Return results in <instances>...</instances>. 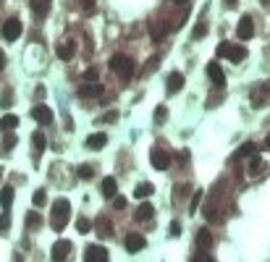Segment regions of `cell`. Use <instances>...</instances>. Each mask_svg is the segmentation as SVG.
Listing matches in <instances>:
<instances>
[{
    "instance_id": "d6986e66",
    "label": "cell",
    "mask_w": 270,
    "mask_h": 262,
    "mask_svg": "<svg viewBox=\"0 0 270 262\" xmlns=\"http://www.w3.org/2000/svg\"><path fill=\"white\" fill-rule=\"evenodd\" d=\"M152 215H155V207H152L150 202H144V205H139V207H137V212H134V221L144 223V221H150Z\"/></svg>"
},
{
    "instance_id": "f6af8a7d",
    "label": "cell",
    "mask_w": 270,
    "mask_h": 262,
    "mask_svg": "<svg viewBox=\"0 0 270 262\" xmlns=\"http://www.w3.org/2000/svg\"><path fill=\"white\" fill-rule=\"evenodd\" d=\"M173 6H184V3H189V0H171Z\"/></svg>"
},
{
    "instance_id": "836d02e7",
    "label": "cell",
    "mask_w": 270,
    "mask_h": 262,
    "mask_svg": "<svg viewBox=\"0 0 270 262\" xmlns=\"http://www.w3.org/2000/svg\"><path fill=\"white\" fill-rule=\"evenodd\" d=\"M8 226H11V212L6 210L3 215H0V233H6V231H8Z\"/></svg>"
},
{
    "instance_id": "484cf974",
    "label": "cell",
    "mask_w": 270,
    "mask_h": 262,
    "mask_svg": "<svg viewBox=\"0 0 270 262\" xmlns=\"http://www.w3.org/2000/svg\"><path fill=\"white\" fill-rule=\"evenodd\" d=\"M39 226H42L39 212H37V210H29V212H27V228H29V231H34V228H39Z\"/></svg>"
},
{
    "instance_id": "6da1fadb",
    "label": "cell",
    "mask_w": 270,
    "mask_h": 262,
    "mask_svg": "<svg viewBox=\"0 0 270 262\" xmlns=\"http://www.w3.org/2000/svg\"><path fill=\"white\" fill-rule=\"evenodd\" d=\"M69 215H71V202L60 196V200H55V202H53L50 226H53L55 231H63V228H66V223H69Z\"/></svg>"
},
{
    "instance_id": "8992f818",
    "label": "cell",
    "mask_w": 270,
    "mask_h": 262,
    "mask_svg": "<svg viewBox=\"0 0 270 262\" xmlns=\"http://www.w3.org/2000/svg\"><path fill=\"white\" fill-rule=\"evenodd\" d=\"M84 262H108V249L102 244H89L84 249Z\"/></svg>"
},
{
    "instance_id": "f546056e",
    "label": "cell",
    "mask_w": 270,
    "mask_h": 262,
    "mask_svg": "<svg viewBox=\"0 0 270 262\" xmlns=\"http://www.w3.org/2000/svg\"><path fill=\"white\" fill-rule=\"evenodd\" d=\"M262 170H265V163L255 155V158H252V163H250V176H260Z\"/></svg>"
},
{
    "instance_id": "74e56055",
    "label": "cell",
    "mask_w": 270,
    "mask_h": 262,
    "mask_svg": "<svg viewBox=\"0 0 270 262\" xmlns=\"http://www.w3.org/2000/svg\"><path fill=\"white\" fill-rule=\"evenodd\" d=\"M192 262H215L213 257H207V254H202V252H197L194 257H192Z\"/></svg>"
},
{
    "instance_id": "7402d4cb",
    "label": "cell",
    "mask_w": 270,
    "mask_h": 262,
    "mask_svg": "<svg viewBox=\"0 0 270 262\" xmlns=\"http://www.w3.org/2000/svg\"><path fill=\"white\" fill-rule=\"evenodd\" d=\"M116 189H118V184H116V179H113V176L102 179V194L108 196V200H113V196H116Z\"/></svg>"
},
{
    "instance_id": "4fadbf2b",
    "label": "cell",
    "mask_w": 270,
    "mask_h": 262,
    "mask_svg": "<svg viewBox=\"0 0 270 262\" xmlns=\"http://www.w3.org/2000/svg\"><path fill=\"white\" fill-rule=\"evenodd\" d=\"M79 95H81V97H100V95H102V84H100V81L79 84Z\"/></svg>"
},
{
    "instance_id": "f1b7e54d",
    "label": "cell",
    "mask_w": 270,
    "mask_h": 262,
    "mask_svg": "<svg viewBox=\"0 0 270 262\" xmlns=\"http://www.w3.org/2000/svg\"><path fill=\"white\" fill-rule=\"evenodd\" d=\"M76 176H79V179H84V181H89V179L95 176V168L84 163V165H79V168H76Z\"/></svg>"
},
{
    "instance_id": "4316f807",
    "label": "cell",
    "mask_w": 270,
    "mask_h": 262,
    "mask_svg": "<svg viewBox=\"0 0 270 262\" xmlns=\"http://www.w3.org/2000/svg\"><path fill=\"white\" fill-rule=\"evenodd\" d=\"M0 205H3V210H8L13 205V189L11 186H3V191H0Z\"/></svg>"
},
{
    "instance_id": "d6a6232c",
    "label": "cell",
    "mask_w": 270,
    "mask_h": 262,
    "mask_svg": "<svg viewBox=\"0 0 270 262\" xmlns=\"http://www.w3.org/2000/svg\"><path fill=\"white\" fill-rule=\"evenodd\" d=\"M16 144V134H11V131H6V139H3V152H11Z\"/></svg>"
},
{
    "instance_id": "7c38bea8",
    "label": "cell",
    "mask_w": 270,
    "mask_h": 262,
    "mask_svg": "<svg viewBox=\"0 0 270 262\" xmlns=\"http://www.w3.org/2000/svg\"><path fill=\"white\" fill-rule=\"evenodd\" d=\"M207 76L215 86H226V71L220 69V63H207Z\"/></svg>"
},
{
    "instance_id": "7a4b0ae2",
    "label": "cell",
    "mask_w": 270,
    "mask_h": 262,
    "mask_svg": "<svg viewBox=\"0 0 270 262\" xmlns=\"http://www.w3.org/2000/svg\"><path fill=\"white\" fill-rule=\"evenodd\" d=\"M110 71L116 76H121L123 81H129L134 74H137V63H134L129 55H113L110 58Z\"/></svg>"
},
{
    "instance_id": "ac0fdd59",
    "label": "cell",
    "mask_w": 270,
    "mask_h": 262,
    "mask_svg": "<svg viewBox=\"0 0 270 262\" xmlns=\"http://www.w3.org/2000/svg\"><path fill=\"white\" fill-rule=\"evenodd\" d=\"M84 144H87V149H102L108 144V137L102 134V131H97V134H89Z\"/></svg>"
},
{
    "instance_id": "60d3db41",
    "label": "cell",
    "mask_w": 270,
    "mask_h": 262,
    "mask_svg": "<svg viewBox=\"0 0 270 262\" xmlns=\"http://www.w3.org/2000/svg\"><path fill=\"white\" fill-rule=\"evenodd\" d=\"M113 205H116L118 210H123V207H126V200H123V196H113Z\"/></svg>"
},
{
    "instance_id": "5bb4252c",
    "label": "cell",
    "mask_w": 270,
    "mask_h": 262,
    "mask_svg": "<svg viewBox=\"0 0 270 262\" xmlns=\"http://www.w3.org/2000/svg\"><path fill=\"white\" fill-rule=\"evenodd\" d=\"M95 228H97V236H102V238H110V236H113V223H110V217H105V215L97 217Z\"/></svg>"
},
{
    "instance_id": "bcb514c9",
    "label": "cell",
    "mask_w": 270,
    "mask_h": 262,
    "mask_svg": "<svg viewBox=\"0 0 270 262\" xmlns=\"http://www.w3.org/2000/svg\"><path fill=\"white\" fill-rule=\"evenodd\" d=\"M265 149H270V134H267V139H265Z\"/></svg>"
},
{
    "instance_id": "ffe728a7",
    "label": "cell",
    "mask_w": 270,
    "mask_h": 262,
    "mask_svg": "<svg viewBox=\"0 0 270 262\" xmlns=\"http://www.w3.org/2000/svg\"><path fill=\"white\" fill-rule=\"evenodd\" d=\"M45 144H48L45 134H42V131H34V134H32V147H34V158H37V160H39V155L45 152Z\"/></svg>"
},
{
    "instance_id": "ab89813d",
    "label": "cell",
    "mask_w": 270,
    "mask_h": 262,
    "mask_svg": "<svg viewBox=\"0 0 270 262\" xmlns=\"http://www.w3.org/2000/svg\"><path fill=\"white\" fill-rule=\"evenodd\" d=\"M116 118H118V113H116V111H110V113H105V116H102V121H105V123L116 121Z\"/></svg>"
},
{
    "instance_id": "7bdbcfd3",
    "label": "cell",
    "mask_w": 270,
    "mask_h": 262,
    "mask_svg": "<svg viewBox=\"0 0 270 262\" xmlns=\"http://www.w3.org/2000/svg\"><path fill=\"white\" fill-rule=\"evenodd\" d=\"M223 6H226L229 11H234V8L239 6V0H223Z\"/></svg>"
},
{
    "instance_id": "8d00e7d4",
    "label": "cell",
    "mask_w": 270,
    "mask_h": 262,
    "mask_svg": "<svg viewBox=\"0 0 270 262\" xmlns=\"http://www.w3.org/2000/svg\"><path fill=\"white\" fill-rule=\"evenodd\" d=\"M11 102H13V92H11V90H6V92H3V97H0V107H11Z\"/></svg>"
},
{
    "instance_id": "d4e9b609",
    "label": "cell",
    "mask_w": 270,
    "mask_h": 262,
    "mask_svg": "<svg viewBox=\"0 0 270 262\" xmlns=\"http://www.w3.org/2000/svg\"><path fill=\"white\" fill-rule=\"evenodd\" d=\"M207 34V21H205V13H202V18L197 21V27H194V32H192V39H202Z\"/></svg>"
},
{
    "instance_id": "1f68e13d",
    "label": "cell",
    "mask_w": 270,
    "mask_h": 262,
    "mask_svg": "<svg viewBox=\"0 0 270 262\" xmlns=\"http://www.w3.org/2000/svg\"><path fill=\"white\" fill-rule=\"evenodd\" d=\"M165 118H168V107L165 105H157L155 107V123H163Z\"/></svg>"
},
{
    "instance_id": "83f0119b",
    "label": "cell",
    "mask_w": 270,
    "mask_h": 262,
    "mask_svg": "<svg viewBox=\"0 0 270 262\" xmlns=\"http://www.w3.org/2000/svg\"><path fill=\"white\" fill-rule=\"evenodd\" d=\"M255 152H257V147H255L252 142H246V144H241V149L236 152L234 158H236V160H241V158H250V155H255Z\"/></svg>"
},
{
    "instance_id": "8fae6325",
    "label": "cell",
    "mask_w": 270,
    "mask_h": 262,
    "mask_svg": "<svg viewBox=\"0 0 270 262\" xmlns=\"http://www.w3.org/2000/svg\"><path fill=\"white\" fill-rule=\"evenodd\" d=\"M250 100H252V107H265V102L270 100L267 86H265V84H257L255 90H252V95H250Z\"/></svg>"
},
{
    "instance_id": "b9f144b4",
    "label": "cell",
    "mask_w": 270,
    "mask_h": 262,
    "mask_svg": "<svg viewBox=\"0 0 270 262\" xmlns=\"http://www.w3.org/2000/svg\"><path fill=\"white\" fill-rule=\"evenodd\" d=\"M84 76H87L89 81H97V71H95V69H87V74H84Z\"/></svg>"
},
{
    "instance_id": "d590c367",
    "label": "cell",
    "mask_w": 270,
    "mask_h": 262,
    "mask_svg": "<svg viewBox=\"0 0 270 262\" xmlns=\"http://www.w3.org/2000/svg\"><path fill=\"white\" fill-rule=\"evenodd\" d=\"M199 202H202V191H194V196H192V205H189V212H192V215L199 210Z\"/></svg>"
},
{
    "instance_id": "5b68a950",
    "label": "cell",
    "mask_w": 270,
    "mask_h": 262,
    "mask_svg": "<svg viewBox=\"0 0 270 262\" xmlns=\"http://www.w3.org/2000/svg\"><path fill=\"white\" fill-rule=\"evenodd\" d=\"M69 257H71V242L60 238V242L53 244V252H50V259L53 262H69Z\"/></svg>"
},
{
    "instance_id": "277c9868",
    "label": "cell",
    "mask_w": 270,
    "mask_h": 262,
    "mask_svg": "<svg viewBox=\"0 0 270 262\" xmlns=\"http://www.w3.org/2000/svg\"><path fill=\"white\" fill-rule=\"evenodd\" d=\"M21 32H24V27H21V21H18L16 16L6 18V21H3V27H0V34H3L8 42H16V39L21 37Z\"/></svg>"
},
{
    "instance_id": "9a60e30c",
    "label": "cell",
    "mask_w": 270,
    "mask_h": 262,
    "mask_svg": "<svg viewBox=\"0 0 270 262\" xmlns=\"http://www.w3.org/2000/svg\"><path fill=\"white\" fill-rule=\"evenodd\" d=\"M74 53H76V42H60V45L55 48V55H58L60 60H71Z\"/></svg>"
},
{
    "instance_id": "52a82bcc",
    "label": "cell",
    "mask_w": 270,
    "mask_h": 262,
    "mask_svg": "<svg viewBox=\"0 0 270 262\" xmlns=\"http://www.w3.org/2000/svg\"><path fill=\"white\" fill-rule=\"evenodd\" d=\"M236 37H239L241 42H244V39H252V37H255V21H252V16H241V18H239Z\"/></svg>"
},
{
    "instance_id": "e575fe53",
    "label": "cell",
    "mask_w": 270,
    "mask_h": 262,
    "mask_svg": "<svg viewBox=\"0 0 270 262\" xmlns=\"http://www.w3.org/2000/svg\"><path fill=\"white\" fill-rule=\"evenodd\" d=\"M89 228H92V223H89L87 217H79V221H76V231L79 233H89Z\"/></svg>"
},
{
    "instance_id": "e0dca14e",
    "label": "cell",
    "mask_w": 270,
    "mask_h": 262,
    "mask_svg": "<svg viewBox=\"0 0 270 262\" xmlns=\"http://www.w3.org/2000/svg\"><path fill=\"white\" fill-rule=\"evenodd\" d=\"M29 6H32V13H34V16L45 18V16L50 13V6H53V0H32Z\"/></svg>"
},
{
    "instance_id": "44dd1931",
    "label": "cell",
    "mask_w": 270,
    "mask_h": 262,
    "mask_svg": "<svg viewBox=\"0 0 270 262\" xmlns=\"http://www.w3.org/2000/svg\"><path fill=\"white\" fill-rule=\"evenodd\" d=\"M152 191H155V186L150 181H142V184H137V189H134V196H137V200H147V196H152Z\"/></svg>"
},
{
    "instance_id": "ba28073f",
    "label": "cell",
    "mask_w": 270,
    "mask_h": 262,
    "mask_svg": "<svg viewBox=\"0 0 270 262\" xmlns=\"http://www.w3.org/2000/svg\"><path fill=\"white\" fill-rule=\"evenodd\" d=\"M32 118H34L37 123H42V126H50L55 116H53V111H50L48 105H34V107H32Z\"/></svg>"
},
{
    "instance_id": "f35d334b",
    "label": "cell",
    "mask_w": 270,
    "mask_h": 262,
    "mask_svg": "<svg viewBox=\"0 0 270 262\" xmlns=\"http://www.w3.org/2000/svg\"><path fill=\"white\" fill-rule=\"evenodd\" d=\"M178 233H181V223L173 221V223H171V236H178Z\"/></svg>"
},
{
    "instance_id": "2e32d148",
    "label": "cell",
    "mask_w": 270,
    "mask_h": 262,
    "mask_svg": "<svg viewBox=\"0 0 270 262\" xmlns=\"http://www.w3.org/2000/svg\"><path fill=\"white\" fill-rule=\"evenodd\" d=\"M226 58H229L231 63H241V60L246 58V48H244V45H231V42H229V50H226Z\"/></svg>"
},
{
    "instance_id": "4dcf8cb0",
    "label": "cell",
    "mask_w": 270,
    "mask_h": 262,
    "mask_svg": "<svg viewBox=\"0 0 270 262\" xmlns=\"http://www.w3.org/2000/svg\"><path fill=\"white\" fill-rule=\"evenodd\" d=\"M32 202H34L37 207H42L45 202H48V194H45V189H37V191L32 194Z\"/></svg>"
},
{
    "instance_id": "9c48e42d",
    "label": "cell",
    "mask_w": 270,
    "mask_h": 262,
    "mask_svg": "<svg viewBox=\"0 0 270 262\" xmlns=\"http://www.w3.org/2000/svg\"><path fill=\"white\" fill-rule=\"evenodd\" d=\"M144 247H147V238H144L142 233H129V236H126V252L137 254V252H142Z\"/></svg>"
},
{
    "instance_id": "ee69618b",
    "label": "cell",
    "mask_w": 270,
    "mask_h": 262,
    "mask_svg": "<svg viewBox=\"0 0 270 262\" xmlns=\"http://www.w3.org/2000/svg\"><path fill=\"white\" fill-rule=\"evenodd\" d=\"M6 69V55H3V50H0V71Z\"/></svg>"
},
{
    "instance_id": "603a6c76",
    "label": "cell",
    "mask_w": 270,
    "mask_h": 262,
    "mask_svg": "<svg viewBox=\"0 0 270 262\" xmlns=\"http://www.w3.org/2000/svg\"><path fill=\"white\" fill-rule=\"evenodd\" d=\"M210 244H213V236H210V231L199 228V231H197V247H199V249H207Z\"/></svg>"
},
{
    "instance_id": "3957f363",
    "label": "cell",
    "mask_w": 270,
    "mask_h": 262,
    "mask_svg": "<svg viewBox=\"0 0 270 262\" xmlns=\"http://www.w3.org/2000/svg\"><path fill=\"white\" fill-rule=\"evenodd\" d=\"M150 163H152L155 170H168L171 168V152L163 144H155L150 149Z\"/></svg>"
},
{
    "instance_id": "cb8c5ba5",
    "label": "cell",
    "mask_w": 270,
    "mask_h": 262,
    "mask_svg": "<svg viewBox=\"0 0 270 262\" xmlns=\"http://www.w3.org/2000/svg\"><path fill=\"white\" fill-rule=\"evenodd\" d=\"M18 126V116H3V118H0V131H3V134H6V131H13Z\"/></svg>"
},
{
    "instance_id": "30bf717a",
    "label": "cell",
    "mask_w": 270,
    "mask_h": 262,
    "mask_svg": "<svg viewBox=\"0 0 270 262\" xmlns=\"http://www.w3.org/2000/svg\"><path fill=\"white\" fill-rule=\"evenodd\" d=\"M165 90H168V95L181 92V90H184V74H181V71L168 74V79H165Z\"/></svg>"
}]
</instances>
